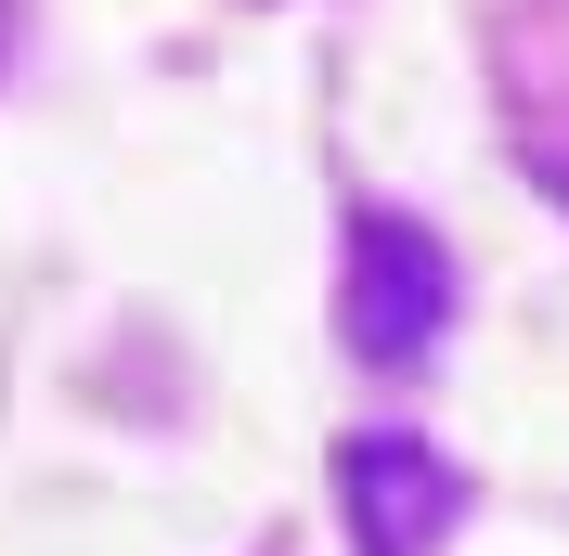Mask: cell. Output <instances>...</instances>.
Instances as JSON below:
<instances>
[{"label":"cell","instance_id":"6da1fadb","mask_svg":"<svg viewBox=\"0 0 569 556\" xmlns=\"http://www.w3.org/2000/svg\"><path fill=\"white\" fill-rule=\"evenodd\" d=\"M440 311H453V259H440V234L401 208H376L350 234V349L362 363H415L427 337H440Z\"/></svg>","mask_w":569,"mask_h":556},{"label":"cell","instance_id":"7a4b0ae2","mask_svg":"<svg viewBox=\"0 0 569 556\" xmlns=\"http://www.w3.org/2000/svg\"><path fill=\"white\" fill-rule=\"evenodd\" d=\"M337 479H350V530H362V556H440V530L466 518V479H453L427 440H401V427L350 440V453H337Z\"/></svg>","mask_w":569,"mask_h":556}]
</instances>
